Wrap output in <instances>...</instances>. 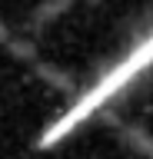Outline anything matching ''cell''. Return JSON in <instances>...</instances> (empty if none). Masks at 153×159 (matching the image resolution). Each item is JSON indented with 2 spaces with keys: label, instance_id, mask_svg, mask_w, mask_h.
Returning <instances> with one entry per match:
<instances>
[{
  "label": "cell",
  "instance_id": "cell-1",
  "mask_svg": "<svg viewBox=\"0 0 153 159\" xmlns=\"http://www.w3.org/2000/svg\"><path fill=\"white\" fill-rule=\"evenodd\" d=\"M150 66H153V27L146 30V33H143V37L136 40V43H133V47L127 50V53H123V57L117 60V63H113V66L107 70V73H103L80 99H77V103H73L50 129H47L43 143H53V139H60L63 133H70L83 116H90V113H97L100 106H107L117 93H123L133 80H140Z\"/></svg>",
  "mask_w": 153,
  "mask_h": 159
}]
</instances>
